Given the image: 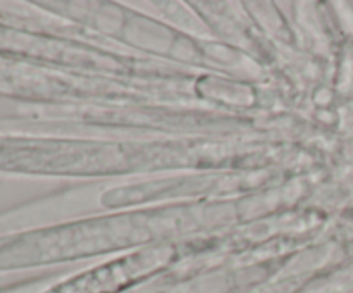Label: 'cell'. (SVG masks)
Masks as SVG:
<instances>
[{"label": "cell", "mask_w": 353, "mask_h": 293, "mask_svg": "<svg viewBox=\"0 0 353 293\" xmlns=\"http://www.w3.org/2000/svg\"><path fill=\"white\" fill-rule=\"evenodd\" d=\"M162 264L164 259L155 255H131L59 283L45 293H121L150 278Z\"/></svg>", "instance_id": "6da1fadb"}]
</instances>
